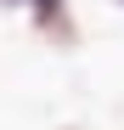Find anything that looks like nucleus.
<instances>
[{
	"instance_id": "obj_3",
	"label": "nucleus",
	"mask_w": 124,
	"mask_h": 130,
	"mask_svg": "<svg viewBox=\"0 0 124 130\" xmlns=\"http://www.w3.org/2000/svg\"><path fill=\"white\" fill-rule=\"evenodd\" d=\"M113 6H124V0H113Z\"/></svg>"
},
{
	"instance_id": "obj_1",
	"label": "nucleus",
	"mask_w": 124,
	"mask_h": 130,
	"mask_svg": "<svg viewBox=\"0 0 124 130\" xmlns=\"http://www.w3.org/2000/svg\"><path fill=\"white\" fill-rule=\"evenodd\" d=\"M34 28L56 40V45H73L79 28H73V17H68V0H34Z\"/></svg>"
},
{
	"instance_id": "obj_4",
	"label": "nucleus",
	"mask_w": 124,
	"mask_h": 130,
	"mask_svg": "<svg viewBox=\"0 0 124 130\" xmlns=\"http://www.w3.org/2000/svg\"><path fill=\"white\" fill-rule=\"evenodd\" d=\"M68 130H79V124H68Z\"/></svg>"
},
{
	"instance_id": "obj_2",
	"label": "nucleus",
	"mask_w": 124,
	"mask_h": 130,
	"mask_svg": "<svg viewBox=\"0 0 124 130\" xmlns=\"http://www.w3.org/2000/svg\"><path fill=\"white\" fill-rule=\"evenodd\" d=\"M6 6H28V0H6Z\"/></svg>"
}]
</instances>
